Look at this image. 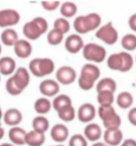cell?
<instances>
[{
  "label": "cell",
  "instance_id": "obj_25",
  "mask_svg": "<svg viewBox=\"0 0 136 146\" xmlns=\"http://www.w3.org/2000/svg\"><path fill=\"white\" fill-rule=\"evenodd\" d=\"M32 127L33 130L38 133H44L48 130L50 127V123L45 117L37 116L33 119Z\"/></svg>",
  "mask_w": 136,
  "mask_h": 146
},
{
  "label": "cell",
  "instance_id": "obj_3",
  "mask_svg": "<svg viewBox=\"0 0 136 146\" xmlns=\"http://www.w3.org/2000/svg\"><path fill=\"white\" fill-rule=\"evenodd\" d=\"M101 74V71L98 67L92 64H86L81 70L80 76L78 80V86L83 90H89L95 85Z\"/></svg>",
  "mask_w": 136,
  "mask_h": 146
},
{
  "label": "cell",
  "instance_id": "obj_19",
  "mask_svg": "<svg viewBox=\"0 0 136 146\" xmlns=\"http://www.w3.org/2000/svg\"><path fill=\"white\" fill-rule=\"evenodd\" d=\"M15 53L20 58L25 59L29 57L32 52V46L25 40H19L14 45Z\"/></svg>",
  "mask_w": 136,
  "mask_h": 146
},
{
  "label": "cell",
  "instance_id": "obj_5",
  "mask_svg": "<svg viewBox=\"0 0 136 146\" xmlns=\"http://www.w3.org/2000/svg\"><path fill=\"white\" fill-rule=\"evenodd\" d=\"M49 24L45 18L36 17L33 20L25 24L23 27V33L26 37L31 40H36L45 33L48 29Z\"/></svg>",
  "mask_w": 136,
  "mask_h": 146
},
{
  "label": "cell",
  "instance_id": "obj_37",
  "mask_svg": "<svg viewBox=\"0 0 136 146\" xmlns=\"http://www.w3.org/2000/svg\"><path fill=\"white\" fill-rule=\"evenodd\" d=\"M127 118L130 124L136 126V107L130 110L128 113Z\"/></svg>",
  "mask_w": 136,
  "mask_h": 146
},
{
  "label": "cell",
  "instance_id": "obj_16",
  "mask_svg": "<svg viewBox=\"0 0 136 146\" xmlns=\"http://www.w3.org/2000/svg\"><path fill=\"white\" fill-rule=\"evenodd\" d=\"M39 90L43 95L48 97H52L59 93L60 87L56 81L47 79L41 82L39 86Z\"/></svg>",
  "mask_w": 136,
  "mask_h": 146
},
{
  "label": "cell",
  "instance_id": "obj_9",
  "mask_svg": "<svg viewBox=\"0 0 136 146\" xmlns=\"http://www.w3.org/2000/svg\"><path fill=\"white\" fill-rule=\"evenodd\" d=\"M95 36L108 45H113L118 40L119 34L112 23L108 22L97 30Z\"/></svg>",
  "mask_w": 136,
  "mask_h": 146
},
{
  "label": "cell",
  "instance_id": "obj_1",
  "mask_svg": "<svg viewBox=\"0 0 136 146\" xmlns=\"http://www.w3.org/2000/svg\"><path fill=\"white\" fill-rule=\"evenodd\" d=\"M30 81V76L27 69L20 67L13 76L7 80V91L11 95H18L28 86Z\"/></svg>",
  "mask_w": 136,
  "mask_h": 146
},
{
  "label": "cell",
  "instance_id": "obj_33",
  "mask_svg": "<svg viewBox=\"0 0 136 146\" xmlns=\"http://www.w3.org/2000/svg\"><path fill=\"white\" fill-rule=\"evenodd\" d=\"M64 34L54 28L48 33L47 36L48 43L52 46L58 45L62 42Z\"/></svg>",
  "mask_w": 136,
  "mask_h": 146
},
{
  "label": "cell",
  "instance_id": "obj_31",
  "mask_svg": "<svg viewBox=\"0 0 136 146\" xmlns=\"http://www.w3.org/2000/svg\"><path fill=\"white\" fill-rule=\"evenodd\" d=\"M72 105L71 98L67 95L60 94L56 97L52 102V106L56 111L63 107Z\"/></svg>",
  "mask_w": 136,
  "mask_h": 146
},
{
  "label": "cell",
  "instance_id": "obj_43",
  "mask_svg": "<svg viewBox=\"0 0 136 146\" xmlns=\"http://www.w3.org/2000/svg\"><path fill=\"white\" fill-rule=\"evenodd\" d=\"M2 115H3V114H2V110H1V107H0V120H1V119H2Z\"/></svg>",
  "mask_w": 136,
  "mask_h": 146
},
{
  "label": "cell",
  "instance_id": "obj_38",
  "mask_svg": "<svg viewBox=\"0 0 136 146\" xmlns=\"http://www.w3.org/2000/svg\"><path fill=\"white\" fill-rule=\"evenodd\" d=\"M129 26L130 29L136 33V13L132 14L129 19Z\"/></svg>",
  "mask_w": 136,
  "mask_h": 146
},
{
  "label": "cell",
  "instance_id": "obj_23",
  "mask_svg": "<svg viewBox=\"0 0 136 146\" xmlns=\"http://www.w3.org/2000/svg\"><path fill=\"white\" fill-rule=\"evenodd\" d=\"M1 39L2 43L7 46H14L18 40V35L17 33L12 29L5 30L1 35Z\"/></svg>",
  "mask_w": 136,
  "mask_h": 146
},
{
  "label": "cell",
  "instance_id": "obj_28",
  "mask_svg": "<svg viewBox=\"0 0 136 146\" xmlns=\"http://www.w3.org/2000/svg\"><path fill=\"white\" fill-rule=\"evenodd\" d=\"M51 101L45 98H39L35 102L34 110L37 113L45 114L49 113L51 109Z\"/></svg>",
  "mask_w": 136,
  "mask_h": 146
},
{
  "label": "cell",
  "instance_id": "obj_41",
  "mask_svg": "<svg viewBox=\"0 0 136 146\" xmlns=\"http://www.w3.org/2000/svg\"><path fill=\"white\" fill-rule=\"evenodd\" d=\"M106 145V144H105L104 142H95V143H94L91 146H105Z\"/></svg>",
  "mask_w": 136,
  "mask_h": 146
},
{
  "label": "cell",
  "instance_id": "obj_29",
  "mask_svg": "<svg viewBox=\"0 0 136 146\" xmlns=\"http://www.w3.org/2000/svg\"><path fill=\"white\" fill-rule=\"evenodd\" d=\"M97 93V101L100 106H110L114 102V93L109 90H102Z\"/></svg>",
  "mask_w": 136,
  "mask_h": 146
},
{
  "label": "cell",
  "instance_id": "obj_14",
  "mask_svg": "<svg viewBox=\"0 0 136 146\" xmlns=\"http://www.w3.org/2000/svg\"><path fill=\"white\" fill-rule=\"evenodd\" d=\"M104 143L109 146H118L123 139V133L120 129H106L104 134Z\"/></svg>",
  "mask_w": 136,
  "mask_h": 146
},
{
  "label": "cell",
  "instance_id": "obj_17",
  "mask_svg": "<svg viewBox=\"0 0 136 146\" xmlns=\"http://www.w3.org/2000/svg\"><path fill=\"white\" fill-rule=\"evenodd\" d=\"M102 129L100 126L95 123H89L84 129V136L91 142H97L102 136Z\"/></svg>",
  "mask_w": 136,
  "mask_h": 146
},
{
  "label": "cell",
  "instance_id": "obj_4",
  "mask_svg": "<svg viewBox=\"0 0 136 146\" xmlns=\"http://www.w3.org/2000/svg\"><path fill=\"white\" fill-rule=\"evenodd\" d=\"M134 60L132 56L126 52H121L111 54L107 60V65L110 69L126 72L131 70Z\"/></svg>",
  "mask_w": 136,
  "mask_h": 146
},
{
  "label": "cell",
  "instance_id": "obj_11",
  "mask_svg": "<svg viewBox=\"0 0 136 146\" xmlns=\"http://www.w3.org/2000/svg\"><path fill=\"white\" fill-rule=\"evenodd\" d=\"M19 13L13 9H5L0 11V27H10L19 23Z\"/></svg>",
  "mask_w": 136,
  "mask_h": 146
},
{
  "label": "cell",
  "instance_id": "obj_21",
  "mask_svg": "<svg viewBox=\"0 0 136 146\" xmlns=\"http://www.w3.org/2000/svg\"><path fill=\"white\" fill-rule=\"evenodd\" d=\"M44 133L32 130L26 133L25 143L28 146H42L45 142Z\"/></svg>",
  "mask_w": 136,
  "mask_h": 146
},
{
  "label": "cell",
  "instance_id": "obj_46",
  "mask_svg": "<svg viewBox=\"0 0 136 146\" xmlns=\"http://www.w3.org/2000/svg\"><path fill=\"white\" fill-rule=\"evenodd\" d=\"M108 146V145H106V146Z\"/></svg>",
  "mask_w": 136,
  "mask_h": 146
},
{
  "label": "cell",
  "instance_id": "obj_12",
  "mask_svg": "<svg viewBox=\"0 0 136 146\" xmlns=\"http://www.w3.org/2000/svg\"><path fill=\"white\" fill-rule=\"evenodd\" d=\"M96 113L95 107L93 104L85 103L78 109V119L83 123H89L95 118Z\"/></svg>",
  "mask_w": 136,
  "mask_h": 146
},
{
  "label": "cell",
  "instance_id": "obj_34",
  "mask_svg": "<svg viewBox=\"0 0 136 146\" xmlns=\"http://www.w3.org/2000/svg\"><path fill=\"white\" fill-rule=\"evenodd\" d=\"M54 29L58 30L63 34L68 33L70 29V24L69 21L64 18H58L56 19L54 24Z\"/></svg>",
  "mask_w": 136,
  "mask_h": 146
},
{
  "label": "cell",
  "instance_id": "obj_47",
  "mask_svg": "<svg viewBox=\"0 0 136 146\" xmlns=\"http://www.w3.org/2000/svg\"></svg>",
  "mask_w": 136,
  "mask_h": 146
},
{
  "label": "cell",
  "instance_id": "obj_35",
  "mask_svg": "<svg viewBox=\"0 0 136 146\" xmlns=\"http://www.w3.org/2000/svg\"><path fill=\"white\" fill-rule=\"evenodd\" d=\"M69 146H88L87 139L81 134H75L69 139Z\"/></svg>",
  "mask_w": 136,
  "mask_h": 146
},
{
  "label": "cell",
  "instance_id": "obj_20",
  "mask_svg": "<svg viewBox=\"0 0 136 146\" xmlns=\"http://www.w3.org/2000/svg\"><path fill=\"white\" fill-rule=\"evenodd\" d=\"M22 120V114L16 108H10L7 110L3 115L5 123L9 126H15L19 125Z\"/></svg>",
  "mask_w": 136,
  "mask_h": 146
},
{
  "label": "cell",
  "instance_id": "obj_42",
  "mask_svg": "<svg viewBox=\"0 0 136 146\" xmlns=\"http://www.w3.org/2000/svg\"><path fill=\"white\" fill-rule=\"evenodd\" d=\"M0 146H14L13 145L9 143H3L0 145Z\"/></svg>",
  "mask_w": 136,
  "mask_h": 146
},
{
  "label": "cell",
  "instance_id": "obj_7",
  "mask_svg": "<svg viewBox=\"0 0 136 146\" xmlns=\"http://www.w3.org/2000/svg\"><path fill=\"white\" fill-rule=\"evenodd\" d=\"M55 68V63L50 58H35L29 63V69L37 77H43L52 73Z\"/></svg>",
  "mask_w": 136,
  "mask_h": 146
},
{
  "label": "cell",
  "instance_id": "obj_36",
  "mask_svg": "<svg viewBox=\"0 0 136 146\" xmlns=\"http://www.w3.org/2000/svg\"><path fill=\"white\" fill-rule=\"evenodd\" d=\"M41 5L43 7L46 11H52L56 10L59 7L60 2H42Z\"/></svg>",
  "mask_w": 136,
  "mask_h": 146
},
{
  "label": "cell",
  "instance_id": "obj_24",
  "mask_svg": "<svg viewBox=\"0 0 136 146\" xmlns=\"http://www.w3.org/2000/svg\"><path fill=\"white\" fill-rule=\"evenodd\" d=\"M97 93L102 90H109L114 93L117 90V83L113 79L106 77L100 80L96 86Z\"/></svg>",
  "mask_w": 136,
  "mask_h": 146
},
{
  "label": "cell",
  "instance_id": "obj_32",
  "mask_svg": "<svg viewBox=\"0 0 136 146\" xmlns=\"http://www.w3.org/2000/svg\"><path fill=\"white\" fill-rule=\"evenodd\" d=\"M121 44L125 50L133 51L136 49V35L132 33H128L124 35L122 40Z\"/></svg>",
  "mask_w": 136,
  "mask_h": 146
},
{
  "label": "cell",
  "instance_id": "obj_15",
  "mask_svg": "<svg viewBox=\"0 0 136 146\" xmlns=\"http://www.w3.org/2000/svg\"><path fill=\"white\" fill-rule=\"evenodd\" d=\"M51 137L55 142H64L69 136V130L68 127L63 124H57L52 127L50 131Z\"/></svg>",
  "mask_w": 136,
  "mask_h": 146
},
{
  "label": "cell",
  "instance_id": "obj_26",
  "mask_svg": "<svg viewBox=\"0 0 136 146\" xmlns=\"http://www.w3.org/2000/svg\"><path fill=\"white\" fill-rule=\"evenodd\" d=\"M133 97L128 92H123L119 93L117 97L118 106L122 109H127L131 106L133 103Z\"/></svg>",
  "mask_w": 136,
  "mask_h": 146
},
{
  "label": "cell",
  "instance_id": "obj_45",
  "mask_svg": "<svg viewBox=\"0 0 136 146\" xmlns=\"http://www.w3.org/2000/svg\"><path fill=\"white\" fill-rule=\"evenodd\" d=\"M65 146L64 145H55V146Z\"/></svg>",
  "mask_w": 136,
  "mask_h": 146
},
{
  "label": "cell",
  "instance_id": "obj_2",
  "mask_svg": "<svg viewBox=\"0 0 136 146\" xmlns=\"http://www.w3.org/2000/svg\"><path fill=\"white\" fill-rule=\"evenodd\" d=\"M101 21V17L99 14L91 13L76 17L74 21L73 26L78 33L85 34L99 28Z\"/></svg>",
  "mask_w": 136,
  "mask_h": 146
},
{
  "label": "cell",
  "instance_id": "obj_10",
  "mask_svg": "<svg viewBox=\"0 0 136 146\" xmlns=\"http://www.w3.org/2000/svg\"><path fill=\"white\" fill-rule=\"evenodd\" d=\"M56 79L63 85H69L74 83L77 78V73L74 68L69 66L59 67L56 74Z\"/></svg>",
  "mask_w": 136,
  "mask_h": 146
},
{
  "label": "cell",
  "instance_id": "obj_39",
  "mask_svg": "<svg viewBox=\"0 0 136 146\" xmlns=\"http://www.w3.org/2000/svg\"><path fill=\"white\" fill-rule=\"evenodd\" d=\"M120 146H136V141L132 139L124 140Z\"/></svg>",
  "mask_w": 136,
  "mask_h": 146
},
{
  "label": "cell",
  "instance_id": "obj_30",
  "mask_svg": "<svg viewBox=\"0 0 136 146\" xmlns=\"http://www.w3.org/2000/svg\"><path fill=\"white\" fill-rule=\"evenodd\" d=\"M78 6L72 2H65L61 5L60 14L65 18H72L78 12Z\"/></svg>",
  "mask_w": 136,
  "mask_h": 146
},
{
  "label": "cell",
  "instance_id": "obj_44",
  "mask_svg": "<svg viewBox=\"0 0 136 146\" xmlns=\"http://www.w3.org/2000/svg\"><path fill=\"white\" fill-rule=\"evenodd\" d=\"M1 52H2V46H1V45L0 44V54L1 53Z\"/></svg>",
  "mask_w": 136,
  "mask_h": 146
},
{
  "label": "cell",
  "instance_id": "obj_13",
  "mask_svg": "<svg viewBox=\"0 0 136 146\" xmlns=\"http://www.w3.org/2000/svg\"><path fill=\"white\" fill-rule=\"evenodd\" d=\"M83 46L84 42L83 39L78 34H71L65 40V49L70 53H78Z\"/></svg>",
  "mask_w": 136,
  "mask_h": 146
},
{
  "label": "cell",
  "instance_id": "obj_18",
  "mask_svg": "<svg viewBox=\"0 0 136 146\" xmlns=\"http://www.w3.org/2000/svg\"><path fill=\"white\" fill-rule=\"evenodd\" d=\"M27 133L26 131L18 126L12 127L8 132V138L13 144L23 146L25 143V137Z\"/></svg>",
  "mask_w": 136,
  "mask_h": 146
},
{
  "label": "cell",
  "instance_id": "obj_40",
  "mask_svg": "<svg viewBox=\"0 0 136 146\" xmlns=\"http://www.w3.org/2000/svg\"><path fill=\"white\" fill-rule=\"evenodd\" d=\"M5 130L3 128V127L2 126L1 124L0 123V140L3 138V137L5 136Z\"/></svg>",
  "mask_w": 136,
  "mask_h": 146
},
{
  "label": "cell",
  "instance_id": "obj_6",
  "mask_svg": "<svg viewBox=\"0 0 136 146\" xmlns=\"http://www.w3.org/2000/svg\"><path fill=\"white\" fill-rule=\"evenodd\" d=\"M98 115L106 129H119L122 124V119L112 105L100 106Z\"/></svg>",
  "mask_w": 136,
  "mask_h": 146
},
{
  "label": "cell",
  "instance_id": "obj_27",
  "mask_svg": "<svg viewBox=\"0 0 136 146\" xmlns=\"http://www.w3.org/2000/svg\"><path fill=\"white\" fill-rule=\"evenodd\" d=\"M59 118L65 122H70L75 118L76 112L72 105L63 107L57 111Z\"/></svg>",
  "mask_w": 136,
  "mask_h": 146
},
{
  "label": "cell",
  "instance_id": "obj_8",
  "mask_svg": "<svg viewBox=\"0 0 136 146\" xmlns=\"http://www.w3.org/2000/svg\"><path fill=\"white\" fill-rule=\"evenodd\" d=\"M107 55L105 48L94 43H89L83 48V56L87 60L97 63L103 62Z\"/></svg>",
  "mask_w": 136,
  "mask_h": 146
},
{
  "label": "cell",
  "instance_id": "obj_22",
  "mask_svg": "<svg viewBox=\"0 0 136 146\" xmlns=\"http://www.w3.org/2000/svg\"><path fill=\"white\" fill-rule=\"evenodd\" d=\"M16 68V62L11 57L5 56L0 59V73L8 76L13 73Z\"/></svg>",
  "mask_w": 136,
  "mask_h": 146
}]
</instances>
